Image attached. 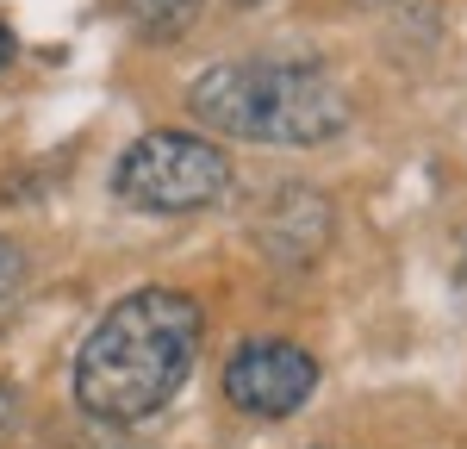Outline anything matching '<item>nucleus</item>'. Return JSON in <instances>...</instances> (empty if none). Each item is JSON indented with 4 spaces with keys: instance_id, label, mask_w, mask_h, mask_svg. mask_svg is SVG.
I'll return each mask as SVG.
<instances>
[{
    "instance_id": "1",
    "label": "nucleus",
    "mask_w": 467,
    "mask_h": 449,
    "mask_svg": "<svg viewBox=\"0 0 467 449\" xmlns=\"http://www.w3.org/2000/svg\"><path fill=\"white\" fill-rule=\"evenodd\" d=\"M206 312L181 287H138L112 299L75 356V406L100 424H144L200 369Z\"/></svg>"
},
{
    "instance_id": "2",
    "label": "nucleus",
    "mask_w": 467,
    "mask_h": 449,
    "mask_svg": "<svg viewBox=\"0 0 467 449\" xmlns=\"http://www.w3.org/2000/svg\"><path fill=\"white\" fill-rule=\"evenodd\" d=\"M187 119L275 150H318L349 131V94L318 63H213L187 81Z\"/></svg>"
},
{
    "instance_id": "3",
    "label": "nucleus",
    "mask_w": 467,
    "mask_h": 449,
    "mask_svg": "<svg viewBox=\"0 0 467 449\" xmlns=\"http://www.w3.org/2000/svg\"><path fill=\"white\" fill-rule=\"evenodd\" d=\"M224 187L231 156L200 131H144L112 162V193L131 213H200L224 200Z\"/></svg>"
},
{
    "instance_id": "4",
    "label": "nucleus",
    "mask_w": 467,
    "mask_h": 449,
    "mask_svg": "<svg viewBox=\"0 0 467 449\" xmlns=\"http://www.w3.org/2000/svg\"><path fill=\"white\" fill-rule=\"evenodd\" d=\"M318 393V362L287 337H244L224 362V400L244 418H293Z\"/></svg>"
},
{
    "instance_id": "5",
    "label": "nucleus",
    "mask_w": 467,
    "mask_h": 449,
    "mask_svg": "<svg viewBox=\"0 0 467 449\" xmlns=\"http://www.w3.org/2000/svg\"><path fill=\"white\" fill-rule=\"evenodd\" d=\"M330 231H337V206L324 200L318 187H281L268 200V213L255 219V244L281 268H306L330 244Z\"/></svg>"
},
{
    "instance_id": "6",
    "label": "nucleus",
    "mask_w": 467,
    "mask_h": 449,
    "mask_svg": "<svg viewBox=\"0 0 467 449\" xmlns=\"http://www.w3.org/2000/svg\"><path fill=\"white\" fill-rule=\"evenodd\" d=\"M200 6H206V0H125V13L138 19L144 37H181L200 19Z\"/></svg>"
},
{
    "instance_id": "7",
    "label": "nucleus",
    "mask_w": 467,
    "mask_h": 449,
    "mask_svg": "<svg viewBox=\"0 0 467 449\" xmlns=\"http://www.w3.org/2000/svg\"><path fill=\"white\" fill-rule=\"evenodd\" d=\"M19 281H26V250L0 231V299H13L19 294Z\"/></svg>"
},
{
    "instance_id": "8",
    "label": "nucleus",
    "mask_w": 467,
    "mask_h": 449,
    "mask_svg": "<svg viewBox=\"0 0 467 449\" xmlns=\"http://www.w3.org/2000/svg\"><path fill=\"white\" fill-rule=\"evenodd\" d=\"M19 412H26V400H19V387L13 381H0V444L19 431Z\"/></svg>"
},
{
    "instance_id": "9",
    "label": "nucleus",
    "mask_w": 467,
    "mask_h": 449,
    "mask_svg": "<svg viewBox=\"0 0 467 449\" xmlns=\"http://www.w3.org/2000/svg\"><path fill=\"white\" fill-rule=\"evenodd\" d=\"M13 57H19V37H13V26H6V19H0V69H6V63H13Z\"/></svg>"
},
{
    "instance_id": "10",
    "label": "nucleus",
    "mask_w": 467,
    "mask_h": 449,
    "mask_svg": "<svg viewBox=\"0 0 467 449\" xmlns=\"http://www.w3.org/2000/svg\"><path fill=\"white\" fill-rule=\"evenodd\" d=\"M231 6H262V0H231Z\"/></svg>"
}]
</instances>
